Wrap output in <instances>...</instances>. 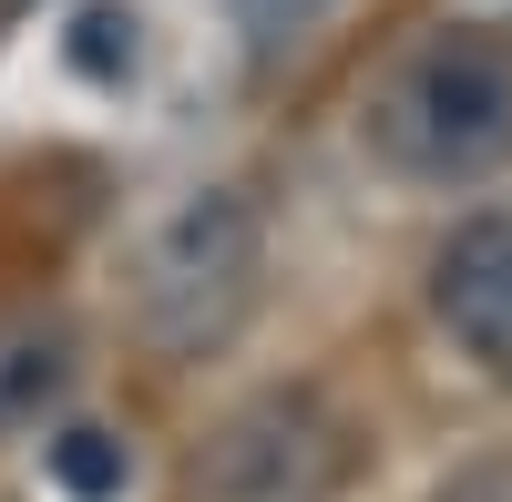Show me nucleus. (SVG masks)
I'll return each mask as SVG.
<instances>
[{"mask_svg": "<svg viewBox=\"0 0 512 502\" xmlns=\"http://www.w3.org/2000/svg\"><path fill=\"white\" fill-rule=\"evenodd\" d=\"M359 144L400 185H482L512 154V41L502 31H431L379 72Z\"/></svg>", "mask_w": 512, "mask_h": 502, "instance_id": "f257e3e1", "label": "nucleus"}, {"mask_svg": "<svg viewBox=\"0 0 512 502\" xmlns=\"http://www.w3.org/2000/svg\"><path fill=\"white\" fill-rule=\"evenodd\" d=\"M256 277H267V226L236 185H195L185 205H164L144 257H134V328L164 359H205L226 349L246 308H256Z\"/></svg>", "mask_w": 512, "mask_h": 502, "instance_id": "f03ea898", "label": "nucleus"}, {"mask_svg": "<svg viewBox=\"0 0 512 502\" xmlns=\"http://www.w3.org/2000/svg\"><path fill=\"white\" fill-rule=\"evenodd\" d=\"M349 472V431L308 390H256L195 451V502H328Z\"/></svg>", "mask_w": 512, "mask_h": 502, "instance_id": "7ed1b4c3", "label": "nucleus"}, {"mask_svg": "<svg viewBox=\"0 0 512 502\" xmlns=\"http://www.w3.org/2000/svg\"><path fill=\"white\" fill-rule=\"evenodd\" d=\"M431 318L492 390H512V216H461L431 246Z\"/></svg>", "mask_w": 512, "mask_h": 502, "instance_id": "20e7f679", "label": "nucleus"}, {"mask_svg": "<svg viewBox=\"0 0 512 502\" xmlns=\"http://www.w3.org/2000/svg\"><path fill=\"white\" fill-rule=\"evenodd\" d=\"M62 390H72V328L41 308H11L0 318V431L41 421Z\"/></svg>", "mask_w": 512, "mask_h": 502, "instance_id": "39448f33", "label": "nucleus"}, {"mask_svg": "<svg viewBox=\"0 0 512 502\" xmlns=\"http://www.w3.org/2000/svg\"><path fill=\"white\" fill-rule=\"evenodd\" d=\"M52 482H62L72 502H113L123 482H134V451H123L113 431H62V441H52Z\"/></svg>", "mask_w": 512, "mask_h": 502, "instance_id": "423d86ee", "label": "nucleus"}, {"mask_svg": "<svg viewBox=\"0 0 512 502\" xmlns=\"http://www.w3.org/2000/svg\"><path fill=\"white\" fill-rule=\"evenodd\" d=\"M328 11H349V0H226V21L246 31V52H256V62H287Z\"/></svg>", "mask_w": 512, "mask_h": 502, "instance_id": "0eeeda50", "label": "nucleus"}, {"mask_svg": "<svg viewBox=\"0 0 512 502\" xmlns=\"http://www.w3.org/2000/svg\"><path fill=\"white\" fill-rule=\"evenodd\" d=\"M441 502H512V472H472V482H451Z\"/></svg>", "mask_w": 512, "mask_h": 502, "instance_id": "6e6552de", "label": "nucleus"}]
</instances>
